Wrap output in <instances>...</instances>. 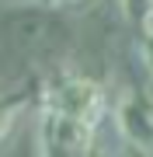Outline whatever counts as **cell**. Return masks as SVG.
<instances>
[{"label":"cell","mask_w":153,"mask_h":157,"mask_svg":"<svg viewBox=\"0 0 153 157\" xmlns=\"http://www.w3.org/2000/svg\"><path fill=\"white\" fill-rule=\"evenodd\" d=\"M38 112H52L63 119H77L97 129V119L104 115V87L80 73H59L42 87Z\"/></svg>","instance_id":"1"},{"label":"cell","mask_w":153,"mask_h":157,"mask_svg":"<svg viewBox=\"0 0 153 157\" xmlns=\"http://www.w3.org/2000/svg\"><path fill=\"white\" fill-rule=\"evenodd\" d=\"M42 4H52V7H66V4H80V0H42Z\"/></svg>","instance_id":"7"},{"label":"cell","mask_w":153,"mask_h":157,"mask_svg":"<svg viewBox=\"0 0 153 157\" xmlns=\"http://www.w3.org/2000/svg\"><path fill=\"white\" fill-rule=\"evenodd\" d=\"M24 105H28L24 98H14V101H4V98H0V140L11 133V126L17 122V115L24 112Z\"/></svg>","instance_id":"5"},{"label":"cell","mask_w":153,"mask_h":157,"mask_svg":"<svg viewBox=\"0 0 153 157\" xmlns=\"http://www.w3.org/2000/svg\"><path fill=\"white\" fill-rule=\"evenodd\" d=\"M115 129L136 150H153V98L143 91H129L115 105Z\"/></svg>","instance_id":"3"},{"label":"cell","mask_w":153,"mask_h":157,"mask_svg":"<svg viewBox=\"0 0 153 157\" xmlns=\"http://www.w3.org/2000/svg\"><path fill=\"white\" fill-rule=\"evenodd\" d=\"M122 11L136 28H143V32L153 28V0H122Z\"/></svg>","instance_id":"4"},{"label":"cell","mask_w":153,"mask_h":157,"mask_svg":"<svg viewBox=\"0 0 153 157\" xmlns=\"http://www.w3.org/2000/svg\"><path fill=\"white\" fill-rule=\"evenodd\" d=\"M38 147L42 157H91L94 126L52 112H38Z\"/></svg>","instance_id":"2"},{"label":"cell","mask_w":153,"mask_h":157,"mask_svg":"<svg viewBox=\"0 0 153 157\" xmlns=\"http://www.w3.org/2000/svg\"><path fill=\"white\" fill-rule=\"evenodd\" d=\"M139 52H143V63H146V70L153 73V28H150V32H143V45H139Z\"/></svg>","instance_id":"6"},{"label":"cell","mask_w":153,"mask_h":157,"mask_svg":"<svg viewBox=\"0 0 153 157\" xmlns=\"http://www.w3.org/2000/svg\"><path fill=\"white\" fill-rule=\"evenodd\" d=\"M97 157H108V154H97Z\"/></svg>","instance_id":"8"}]
</instances>
